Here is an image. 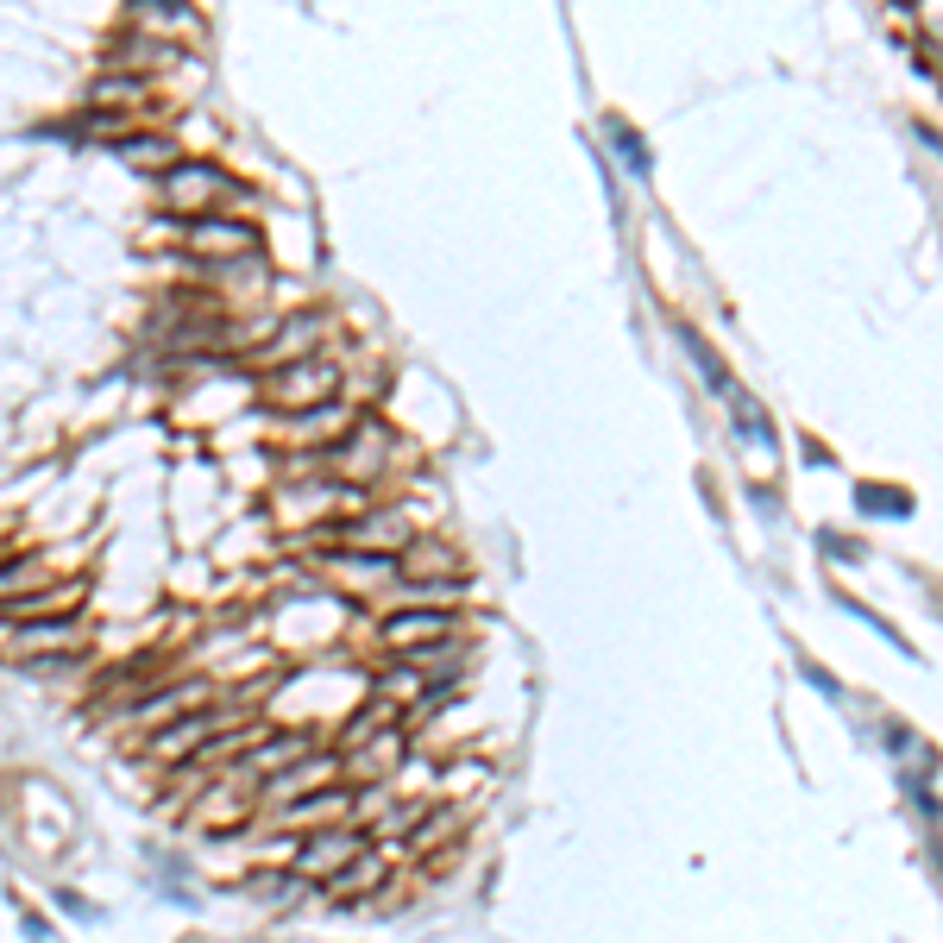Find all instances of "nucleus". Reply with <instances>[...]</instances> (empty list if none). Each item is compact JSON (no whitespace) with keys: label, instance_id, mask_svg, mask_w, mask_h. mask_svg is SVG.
I'll list each match as a JSON object with an SVG mask.
<instances>
[{"label":"nucleus","instance_id":"obj_1","mask_svg":"<svg viewBox=\"0 0 943 943\" xmlns=\"http://www.w3.org/2000/svg\"><path fill=\"white\" fill-rule=\"evenodd\" d=\"M239 705H246V698H239ZM239 705H202V711L171 717L164 730H152V755H157V761H195L214 736L246 730V711H239Z\"/></svg>","mask_w":943,"mask_h":943},{"label":"nucleus","instance_id":"obj_2","mask_svg":"<svg viewBox=\"0 0 943 943\" xmlns=\"http://www.w3.org/2000/svg\"><path fill=\"white\" fill-rule=\"evenodd\" d=\"M221 195H233L239 202V183H233L227 171H214V164H202V157H176L171 171H164V202H171L176 221H202V214H214V202Z\"/></svg>","mask_w":943,"mask_h":943},{"label":"nucleus","instance_id":"obj_3","mask_svg":"<svg viewBox=\"0 0 943 943\" xmlns=\"http://www.w3.org/2000/svg\"><path fill=\"white\" fill-rule=\"evenodd\" d=\"M334 390H340V366H334V359H315V352H308V359H289V366H277L265 378V397L284 409V416H303V409L328 403Z\"/></svg>","mask_w":943,"mask_h":943},{"label":"nucleus","instance_id":"obj_4","mask_svg":"<svg viewBox=\"0 0 943 943\" xmlns=\"http://www.w3.org/2000/svg\"><path fill=\"white\" fill-rule=\"evenodd\" d=\"M385 460H390V428L378 422V416H366V422H352L340 441H328L321 447V465H334L340 479H378L385 472Z\"/></svg>","mask_w":943,"mask_h":943},{"label":"nucleus","instance_id":"obj_5","mask_svg":"<svg viewBox=\"0 0 943 943\" xmlns=\"http://www.w3.org/2000/svg\"><path fill=\"white\" fill-rule=\"evenodd\" d=\"M359 849H371V837H359L352 824L308 830L303 849H296V862H289V874H296V881H328V874H340V868H347Z\"/></svg>","mask_w":943,"mask_h":943},{"label":"nucleus","instance_id":"obj_6","mask_svg":"<svg viewBox=\"0 0 943 943\" xmlns=\"http://www.w3.org/2000/svg\"><path fill=\"white\" fill-rule=\"evenodd\" d=\"M82 642V611H63V616H32V623H7V648L20 660H51L63 648Z\"/></svg>","mask_w":943,"mask_h":943},{"label":"nucleus","instance_id":"obj_7","mask_svg":"<svg viewBox=\"0 0 943 943\" xmlns=\"http://www.w3.org/2000/svg\"><path fill=\"white\" fill-rule=\"evenodd\" d=\"M352 806H359V792H352L347 780H334V787H315V792H303V799H289L270 824L277 830H328V824H347Z\"/></svg>","mask_w":943,"mask_h":943},{"label":"nucleus","instance_id":"obj_8","mask_svg":"<svg viewBox=\"0 0 943 943\" xmlns=\"http://www.w3.org/2000/svg\"><path fill=\"white\" fill-rule=\"evenodd\" d=\"M183 239H189L195 258H246L258 252V227L252 221H233V214H202V221H183Z\"/></svg>","mask_w":943,"mask_h":943},{"label":"nucleus","instance_id":"obj_9","mask_svg":"<svg viewBox=\"0 0 943 943\" xmlns=\"http://www.w3.org/2000/svg\"><path fill=\"white\" fill-rule=\"evenodd\" d=\"M202 705H214V686L208 679H171V686H152V693H139L133 705H126V717H139V724H171V717L183 711H202Z\"/></svg>","mask_w":943,"mask_h":943},{"label":"nucleus","instance_id":"obj_10","mask_svg":"<svg viewBox=\"0 0 943 943\" xmlns=\"http://www.w3.org/2000/svg\"><path fill=\"white\" fill-rule=\"evenodd\" d=\"M340 768H347V761H340V755H303V761H289L284 773H270V780H258V787H265V799H303L308 787H334V780H340Z\"/></svg>","mask_w":943,"mask_h":943},{"label":"nucleus","instance_id":"obj_11","mask_svg":"<svg viewBox=\"0 0 943 943\" xmlns=\"http://www.w3.org/2000/svg\"><path fill=\"white\" fill-rule=\"evenodd\" d=\"M385 648H428V642H453V611H390L385 616Z\"/></svg>","mask_w":943,"mask_h":943},{"label":"nucleus","instance_id":"obj_12","mask_svg":"<svg viewBox=\"0 0 943 943\" xmlns=\"http://www.w3.org/2000/svg\"><path fill=\"white\" fill-rule=\"evenodd\" d=\"M303 755H315V736L308 730H277V736H265V742H252L246 749V773L252 780H270V773H284L289 761H303Z\"/></svg>","mask_w":943,"mask_h":943},{"label":"nucleus","instance_id":"obj_13","mask_svg":"<svg viewBox=\"0 0 943 943\" xmlns=\"http://www.w3.org/2000/svg\"><path fill=\"white\" fill-rule=\"evenodd\" d=\"M76 604H82V578H70V585L44 578L39 592H25V597H13V604H0V616H7V623H32V616H63V611H76Z\"/></svg>","mask_w":943,"mask_h":943},{"label":"nucleus","instance_id":"obj_14","mask_svg":"<svg viewBox=\"0 0 943 943\" xmlns=\"http://www.w3.org/2000/svg\"><path fill=\"white\" fill-rule=\"evenodd\" d=\"M403 578L409 585H447V578H465L460 554H447L434 541H409L403 547Z\"/></svg>","mask_w":943,"mask_h":943},{"label":"nucleus","instance_id":"obj_15","mask_svg":"<svg viewBox=\"0 0 943 943\" xmlns=\"http://www.w3.org/2000/svg\"><path fill=\"white\" fill-rule=\"evenodd\" d=\"M385 881H390V862L385 855H371V849H359L340 874H328V893L334 900H359V893H378Z\"/></svg>","mask_w":943,"mask_h":943},{"label":"nucleus","instance_id":"obj_16","mask_svg":"<svg viewBox=\"0 0 943 943\" xmlns=\"http://www.w3.org/2000/svg\"><path fill=\"white\" fill-rule=\"evenodd\" d=\"M347 541H359V547H397V541H409V516L403 510H378V516H352L347 529H340Z\"/></svg>","mask_w":943,"mask_h":943},{"label":"nucleus","instance_id":"obj_17","mask_svg":"<svg viewBox=\"0 0 943 943\" xmlns=\"http://www.w3.org/2000/svg\"><path fill=\"white\" fill-rule=\"evenodd\" d=\"M460 824H465L460 806H434L428 818H416V830H409V849H416V855H434V849H441Z\"/></svg>","mask_w":943,"mask_h":943},{"label":"nucleus","instance_id":"obj_18","mask_svg":"<svg viewBox=\"0 0 943 943\" xmlns=\"http://www.w3.org/2000/svg\"><path fill=\"white\" fill-rule=\"evenodd\" d=\"M730 422H736L742 441H755V447H768V453H773V422L761 416V403H755L749 390H736V385H730Z\"/></svg>","mask_w":943,"mask_h":943},{"label":"nucleus","instance_id":"obj_19","mask_svg":"<svg viewBox=\"0 0 943 943\" xmlns=\"http://www.w3.org/2000/svg\"><path fill=\"white\" fill-rule=\"evenodd\" d=\"M114 152L133 157V164H152V171H157V164H164V171L176 164V152H171V139H164V133H120Z\"/></svg>","mask_w":943,"mask_h":943},{"label":"nucleus","instance_id":"obj_20","mask_svg":"<svg viewBox=\"0 0 943 943\" xmlns=\"http://www.w3.org/2000/svg\"><path fill=\"white\" fill-rule=\"evenodd\" d=\"M604 139H611V152H623V164H629V171H636V176H648V171H655V157H648V145H642V139H636V126H629V120H604Z\"/></svg>","mask_w":943,"mask_h":943},{"label":"nucleus","instance_id":"obj_21","mask_svg":"<svg viewBox=\"0 0 943 943\" xmlns=\"http://www.w3.org/2000/svg\"><path fill=\"white\" fill-rule=\"evenodd\" d=\"M39 585H44L39 560H0V604H13V597L39 592Z\"/></svg>","mask_w":943,"mask_h":943},{"label":"nucleus","instance_id":"obj_22","mask_svg":"<svg viewBox=\"0 0 943 943\" xmlns=\"http://www.w3.org/2000/svg\"><path fill=\"white\" fill-rule=\"evenodd\" d=\"M145 95H152V82L145 76H101L89 101H95V107H114V101H145Z\"/></svg>","mask_w":943,"mask_h":943},{"label":"nucleus","instance_id":"obj_23","mask_svg":"<svg viewBox=\"0 0 943 943\" xmlns=\"http://www.w3.org/2000/svg\"><path fill=\"white\" fill-rule=\"evenodd\" d=\"M252 893L265 905H289V900H303L308 881H296V874H252Z\"/></svg>","mask_w":943,"mask_h":943},{"label":"nucleus","instance_id":"obj_24","mask_svg":"<svg viewBox=\"0 0 943 943\" xmlns=\"http://www.w3.org/2000/svg\"><path fill=\"white\" fill-rule=\"evenodd\" d=\"M905 491L900 484H862V510H874V516H905Z\"/></svg>","mask_w":943,"mask_h":943},{"label":"nucleus","instance_id":"obj_25","mask_svg":"<svg viewBox=\"0 0 943 943\" xmlns=\"http://www.w3.org/2000/svg\"><path fill=\"white\" fill-rule=\"evenodd\" d=\"M679 340H686V352H693V359H698V371H705V385H717V390H730V371L717 366V359H711V347H705V340H698L693 328H679Z\"/></svg>","mask_w":943,"mask_h":943},{"label":"nucleus","instance_id":"obj_26","mask_svg":"<svg viewBox=\"0 0 943 943\" xmlns=\"http://www.w3.org/2000/svg\"><path fill=\"white\" fill-rule=\"evenodd\" d=\"M139 20H189V7L183 0H139Z\"/></svg>","mask_w":943,"mask_h":943},{"label":"nucleus","instance_id":"obj_27","mask_svg":"<svg viewBox=\"0 0 943 943\" xmlns=\"http://www.w3.org/2000/svg\"><path fill=\"white\" fill-rule=\"evenodd\" d=\"M416 818H422L416 806H390L385 818H378V830H385V837H397V830H416Z\"/></svg>","mask_w":943,"mask_h":943},{"label":"nucleus","instance_id":"obj_28","mask_svg":"<svg viewBox=\"0 0 943 943\" xmlns=\"http://www.w3.org/2000/svg\"><path fill=\"white\" fill-rule=\"evenodd\" d=\"M58 905L70 912V919H95V905L82 900V893H70V886H58Z\"/></svg>","mask_w":943,"mask_h":943},{"label":"nucleus","instance_id":"obj_29","mask_svg":"<svg viewBox=\"0 0 943 943\" xmlns=\"http://www.w3.org/2000/svg\"><path fill=\"white\" fill-rule=\"evenodd\" d=\"M806 679H811V686H818V693H830V698H837V693H843V686H837V679H830V674H824V667H806Z\"/></svg>","mask_w":943,"mask_h":943},{"label":"nucleus","instance_id":"obj_30","mask_svg":"<svg viewBox=\"0 0 943 943\" xmlns=\"http://www.w3.org/2000/svg\"><path fill=\"white\" fill-rule=\"evenodd\" d=\"M25 937H32V943H51V924H44V919H32V912H25Z\"/></svg>","mask_w":943,"mask_h":943},{"label":"nucleus","instance_id":"obj_31","mask_svg":"<svg viewBox=\"0 0 943 943\" xmlns=\"http://www.w3.org/2000/svg\"><path fill=\"white\" fill-rule=\"evenodd\" d=\"M183 943H202V937H183Z\"/></svg>","mask_w":943,"mask_h":943}]
</instances>
